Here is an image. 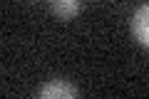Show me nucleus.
Masks as SVG:
<instances>
[{
  "mask_svg": "<svg viewBox=\"0 0 149 99\" xmlns=\"http://www.w3.org/2000/svg\"><path fill=\"white\" fill-rule=\"evenodd\" d=\"M132 37L142 47L149 45V5L147 3H142L132 15Z\"/></svg>",
  "mask_w": 149,
  "mask_h": 99,
  "instance_id": "obj_2",
  "label": "nucleus"
},
{
  "mask_svg": "<svg viewBox=\"0 0 149 99\" xmlns=\"http://www.w3.org/2000/svg\"><path fill=\"white\" fill-rule=\"evenodd\" d=\"M80 10L82 3H77V0H52L50 3V12L60 20H72L74 15H80Z\"/></svg>",
  "mask_w": 149,
  "mask_h": 99,
  "instance_id": "obj_3",
  "label": "nucleus"
},
{
  "mask_svg": "<svg viewBox=\"0 0 149 99\" xmlns=\"http://www.w3.org/2000/svg\"><path fill=\"white\" fill-rule=\"evenodd\" d=\"M35 99H80V92L67 79H50L40 87Z\"/></svg>",
  "mask_w": 149,
  "mask_h": 99,
  "instance_id": "obj_1",
  "label": "nucleus"
}]
</instances>
